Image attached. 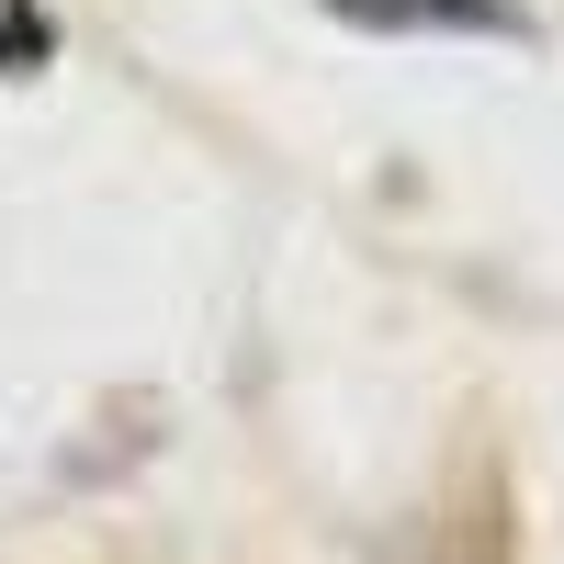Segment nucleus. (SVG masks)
<instances>
[{"label": "nucleus", "instance_id": "f257e3e1", "mask_svg": "<svg viewBox=\"0 0 564 564\" xmlns=\"http://www.w3.org/2000/svg\"><path fill=\"white\" fill-rule=\"evenodd\" d=\"M327 12L361 34H520L508 0H327Z\"/></svg>", "mask_w": 564, "mask_h": 564}, {"label": "nucleus", "instance_id": "f03ea898", "mask_svg": "<svg viewBox=\"0 0 564 564\" xmlns=\"http://www.w3.org/2000/svg\"><path fill=\"white\" fill-rule=\"evenodd\" d=\"M23 564H181V553H23Z\"/></svg>", "mask_w": 564, "mask_h": 564}]
</instances>
